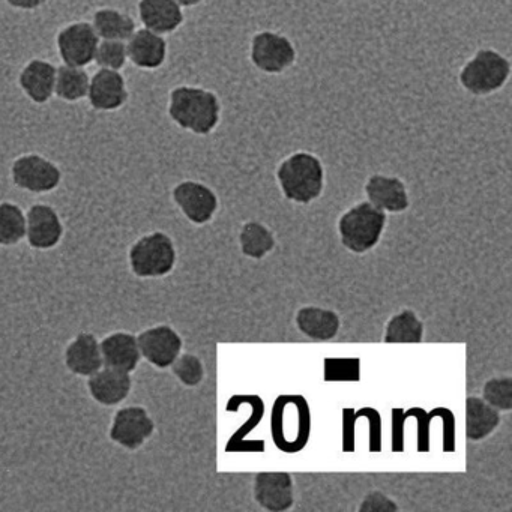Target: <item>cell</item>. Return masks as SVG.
<instances>
[{
  "instance_id": "6da1fadb",
  "label": "cell",
  "mask_w": 512,
  "mask_h": 512,
  "mask_svg": "<svg viewBox=\"0 0 512 512\" xmlns=\"http://www.w3.org/2000/svg\"><path fill=\"white\" fill-rule=\"evenodd\" d=\"M223 106L215 92L202 86L179 85L169 92L167 116L170 121L194 136L214 133L221 122Z\"/></svg>"
},
{
  "instance_id": "7a4b0ae2",
  "label": "cell",
  "mask_w": 512,
  "mask_h": 512,
  "mask_svg": "<svg viewBox=\"0 0 512 512\" xmlns=\"http://www.w3.org/2000/svg\"><path fill=\"white\" fill-rule=\"evenodd\" d=\"M278 187L289 202L310 205L325 190V167L317 155L307 151L290 154L275 172Z\"/></svg>"
},
{
  "instance_id": "3957f363",
  "label": "cell",
  "mask_w": 512,
  "mask_h": 512,
  "mask_svg": "<svg viewBox=\"0 0 512 512\" xmlns=\"http://www.w3.org/2000/svg\"><path fill=\"white\" fill-rule=\"evenodd\" d=\"M311 409L307 398L283 394L275 398L271 409V437L284 454H298L310 442Z\"/></svg>"
},
{
  "instance_id": "277c9868",
  "label": "cell",
  "mask_w": 512,
  "mask_h": 512,
  "mask_svg": "<svg viewBox=\"0 0 512 512\" xmlns=\"http://www.w3.org/2000/svg\"><path fill=\"white\" fill-rule=\"evenodd\" d=\"M127 262L131 274L139 280H160L175 271L178 250L169 233L154 230L130 245Z\"/></svg>"
},
{
  "instance_id": "5b68a950",
  "label": "cell",
  "mask_w": 512,
  "mask_h": 512,
  "mask_svg": "<svg viewBox=\"0 0 512 512\" xmlns=\"http://www.w3.org/2000/svg\"><path fill=\"white\" fill-rule=\"evenodd\" d=\"M388 223V214L368 200L347 209L338 220L341 244L353 254H365L376 248Z\"/></svg>"
},
{
  "instance_id": "8992f818",
  "label": "cell",
  "mask_w": 512,
  "mask_h": 512,
  "mask_svg": "<svg viewBox=\"0 0 512 512\" xmlns=\"http://www.w3.org/2000/svg\"><path fill=\"white\" fill-rule=\"evenodd\" d=\"M511 62L496 49H479L467 59L458 73L461 88L473 97L496 94L508 83Z\"/></svg>"
},
{
  "instance_id": "52a82bcc",
  "label": "cell",
  "mask_w": 512,
  "mask_h": 512,
  "mask_svg": "<svg viewBox=\"0 0 512 512\" xmlns=\"http://www.w3.org/2000/svg\"><path fill=\"white\" fill-rule=\"evenodd\" d=\"M10 178L17 190L34 196H44L61 187L64 173L55 161L37 152H29L13 161Z\"/></svg>"
},
{
  "instance_id": "ba28073f",
  "label": "cell",
  "mask_w": 512,
  "mask_h": 512,
  "mask_svg": "<svg viewBox=\"0 0 512 512\" xmlns=\"http://www.w3.org/2000/svg\"><path fill=\"white\" fill-rule=\"evenodd\" d=\"M157 424L140 404L118 406L109 425V440L128 452H137L154 437Z\"/></svg>"
},
{
  "instance_id": "9c48e42d",
  "label": "cell",
  "mask_w": 512,
  "mask_h": 512,
  "mask_svg": "<svg viewBox=\"0 0 512 512\" xmlns=\"http://www.w3.org/2000/svg\"><path fill=\"white\" fill-rule=\"evenodd\" d=\"M298 59L295 44L287 35L275 31H260L251 37L250 62L266 76H280Z\"/></svg>"
},
{
  "instance_id": "30bf717a",
  "label": "cell",
  "mask_w": 512,
  "mask_h": 512,
  "mask_svg": "<svg viewBox=\"0 0 512 512\" xmlns=\"http://www.w3.org/2000/svg\"><path fill=\"white\" fill-rule=\"evenodd\" d=\"M172 200L181 214L194 226H205L220 208V200L209 185L185 179L172 188Z\"/></svg>"
},
{
  "instance_id": "8fae6325",
  "label": "cell",
  "mask_w": 512,
  "mask_h": 512,
  "mask_svg": "<svg viewBox=\"0 0 512 512\" xmlns=\"http://www.w3.org/2000/svg\"><path fill=\"white\" fill-rule=\"evenodd\" d=\"M142 361L157 370H167L184 349L181 334L167 323L149 326L137 334Z\"/></svg>"
},
{
  "instance_id": "7c38bea8",
  "label": "cell",
  "mask_w": 512,
  "mask_h": 512,
  "mask_svg": "<svg viewBox=\"0 0 512 512\" xmlns=\"http://www.w3.org/2000/svg\"><path fill=\"white\" fill-rule=\"evenodd\" d=\"M100 37L89 22L65 25L56 35L59 59L70 67L86 68L94 62Z\"/></svg>"
},
{
  "instance_id": "4fadbf2b",
  "label": "cell",
  "mask_w": 512,
  "mask_h": 512,
  "mask_svg": "<svg viewBox=\"0 0 512 512\" xmlns=\"http://www.w3.org/2000/svg\"><path fill=\"white\" fill-rule=\"evenodd\" d=\"M64 235V221L55 206L49 203H34L29 206L26 211L25 241L32 250H55L61 245Z\"/></svg>"
},
{
  "instance_id": "5bb4252c",
  "label": "cell",
  "mask_w": 512,
  "mask_h": 512,
  "mask_svg": "<svg viewBox=\"0 0 512 512\" xmlns=\"http://www.w3.org/2000/svg\"><path fill=\"white\" fill-rule=\"evenodd\" d=\"M133 388V374L106 365L86 377L89 397L101 407L121 406L130 398Z\"/></svg>"
},
{
  "instance_id": "9a60e30c",
  "label": "cell",
  "mask_w": 512,
  "mask_h": 512,
  "mask_svg": "<svg viewBox=\"0 0 512 512\" xmlns=\"http://www.w3.org/2000/svg\"><path fill=\"white\" fill-rule=\"evenodd\" d=\"M253 496L265 511H289L295 505L293 476L289 472H259L254 476Z\"/></svg>"
},
{
  "instance_id": "2e32d148",
  "label": "cell",
  "mask_w": 512,
  "mask_h": 512,
  "mask_svg": "<svg viewBox=\"0 0 512 512\" xmlns=\"http://www.w3.org/2000/svg\"><path fill=\"white\" fill-rule=\"evenodd\" d=\"M86 98L95 112H118L130 100L127 80L122 76L121 71L100 68L91 77Z\"/></svg>"
},
{
  "instance_id": "e0dca14e",
  "label": "cell",
  "mask_w": 512,
  "mask_h": 512,
  "mask_svg": "<svg viewBox=\"0 0 512 512\" xmlns=\"http://www.w3.org/2000/svg\"><path fill=\"white\" fill-rule=\"evenodd\" d=\"M364 193L371 205L386 214H401L410 206L409 191L398 176L374 173L365 182Z\"/></svg>"
},
{
  "instance_id": "ac0fdd59",
  "label": "cell",
  "mask_w": 512,
  "mask_h": 512,
  "mask_svg": "<svg viewBox=\"0 0 512 512\" xmlns=\"http://www.w3.org/2000/svg\"><path fill=\"white\" fill-rule=\"evenodd\" d=\"M64 365L76 377L92 376L104 367L100 338L91 331H80L64 349Z\"/></svg>"
},
{
  "instance_id": "d6986e66",
  "label": "cell",
  "mask_w": 512,
  "mask_h": 512,
  "mask_svg": "<svg viewBox=\"0 0 512 512\" xmlns=\"http://www.w3.org/2000/svg\"><path fill=\"white\" fill-rule=\"evenodd\" d=\"M128 62L143 71H157L166 64L169 44L163 35L149 29H136L127 41Z\"/></svg>"
},
{
  "instance_id": "ffe728a7",
  "label": "cell",
  "mask_w": 512,
  "mask_h": 512,
  "mask_svg": "<svg viewBox=\"0 0 512 512\" xmlns=\"http://www.w3.org/2000/svg\"><path fill=\"white\" fill-rule=\"evenodd\" d=\"M58 67L47 59H31L19 74V86L25 97L37 106H44L55 97Z\"/></svg>"
},
{
  "instance_id": "44dd1931",
  "label": "cell",
  "mask_w": 512,
  "mask_h": 512,
  "mask_svg": "<svg viewBox=\"0 0 512 512\" xmlns=\"http://www.w3.org/2000/svg\"><path fill=\"white\" fill-rule=\"evenodd\" d=\"M137 14L143 28L163 37L175 34L185 22L184 8L176 0H139Z\"/></svg>"
},
{
  "instance_id": "7402d4cb",
  "label": "cell",
  "mask_w": 512,
  "mask_h": 512,
  "mask_svg": "<svg viewBox=\"0 0 512 512\" xmlns=\"http://www.w3.org/2000/svg\"><path fill=\"white\" fill-rule=\"evenodd\" d=\"M101 355L106 367L133 374L142 362L137 335L125 329L109 332L100 340Z\"/></svg>"
},
{
  "instance_id": "603a6c76",
  "label": "cell",
  "mask_w": 512,
  "mask_h": 512,
  "mask_svg": "<svg viewBox=\"0 0 512 512\" xmlns=\"http://www.w3.org/2000/svg\"><path fill=\"white\" fill-rule=\"evenodd\" d=\"M295 325L305 337L314 341H329L337 337L341 328V319L334 310L307 305L299 308L295 316Z\"/></svg>"
},
{
  "instance_id": "cb8c5ba5",
  "label": "cell",
  "mask_w": 512,
  "mask_h": 512,
  "mask_svg": "<svg viewBox=\"0 0 512 512\" xmlns=\"http://www.w3.org/2000/svg\"><path fill=\"white\" fill-rule=\"evenodd\" d=\"M500 412L485 403L481 397L466 398V436L472 442H481L499 427Z\"/></svg>"
},
{
  "instance_id": "d4e9b609",
  "label": "cell",
  "mask_w": 512,
  "mask_h": 512,
  "mask_svg": "<svg viewBox=\"0 0 512 512\" xmlns=\"http://www.w3.org/2000/svg\"><path fill=\"white\" fill-rule=\"evenodd\" d=\"M92 28L100 40L124 41L127 43L137 26L133 17L118 8H98L92 16Z\"/></svg>"
},
{
  "instance_id": "484cf974",
  "label": "cell",
  "mask_w": 512,
  "mask_h": 512,
  "mask_svg": "<svg viewBox=\"0 0 512 512\" xmlns=\"http://www.w3.org/2000/svg\"><path fill=\"white\" fill-rule=\"evenodd\" d=\"M424 340V323L415 311L404 308L394 314L385 326L383 341L386 344H419Z\"/></svg>"
},
{
  "instance_id": "4316f807",
  "label": "cell",
  "mask_w": 512,
  "mask_h": 512,
  "mask_svg": "<svg viewBox=\"0 0 512 512\" xmlns=\"http://www.w3.org/2000/svg\"><path fill=\"white\" fill-rule=\"evenodd\" d=\"M241 253L248 259L262 260L275 248V236L272 230L260 221H247L239 232Z\"/></svg>"
},
{
  "instance_id": "83f0119b",
  "label": "cell",
  "mask_w": 512,
  "mask_h": 512,
  "mask_svg": "<svg viewBox=\"0 0 512 512\" xmlns=\"http://www.w3.org/2000/svg\"><path fill=\"white\" fill-rule=\"evenodd\" d=\"M91 77L85 68L62 65L56 73L55 95L65 103L76 104L88 95Z\"/></svg>"
},
{
  "instance_id": "f1b7e54d",
  "label": "cell",
  "mask_w": 512,
  "mask_h": 512,
  "mask_svg": "<svg viewBox=\"0 0 512 512\" xmlns=\"http://www.w3.org/2000/svg\"><path fill=\"white\" fill-rule=\"evenodd\" d=\"M26 212L17 203L0 202V247H17L25 241Z\"/></svg>"
},
{
  "instance_id": "f546056e",
  "label": "cell",
  "mask_w": 512,
  "mask_h": 512,
  "mask_svg": "<svg viewBox=\"0 0 512 512\" xmlns=\"http://www.w3.org/2000/svg\"><path fill=\"white\" fill-rule=\"evenodd\" d=\"M265 415V401L259 395H251V416L247 422L241 425L230 437L226 445V452H263L265 442L263 440H250L245 442V437L257 427Z\"/></svg>"
},
{
  "instance_id": "4dcf8cb0",
  "label": "cell",
  "mask_w": 512,
  "mask_h": 512,
  "mask_svg": "<svg viewBox=\"0 0 512 512\" xmlns=\"http://www.w3.org/2000/svg\"><path fill=\"white\" fill-rule=\"evenodd\" d=\"M170 371L185 388H197L205 380V365L193 353H181L170 365Z\"/></svg>"
},
{
  "instance_id": "1f68e13d",
  "label": "cell",
  "mask_w": 512,
  "mask_h": 512,
  "mask_svg": "<svg viewBox=\"0 0 512 512\" xmlns=\"http://www.w3.org/2000/svg\"><path fill=\"white\" fill-rule=\"evenodd\" d=\"M482 400L500 413L512 410V377L496 376L482 386Z\"/></svg>"
},
{
  "instance_id": "d6a6232c",
  "label": "cell",
  "mask_w": 512,
  "mask_h": 512,
  "mask_svg": "<svg viewBox=\"0 0 512 512\" xmlns=\"http://www.w3.org/2000/svg\"><path fill=\"white\" fill-rule=\"evenodd\" d=\"M323 379L325 382H359L361 380V359L325 358Z\"/></svg>"
},
{
  "instance_id": "836d02e7",
  "label": "cell",
  "mask_w": 512,
  "mask_h": 512,
  "mask_svg": "<svg viewBox=\"0 0 512 512\" xmlns=\"http://www.w3.org/2000/svg\"><path fill=\"white\" fill-rule=\"evenodd\" d=\"M94 62L101 70H124L128 64L127 44L124 41L100 40Z\"/></svg>"
},
{
  "instance_id": "e575fe53",
  "label": "cell",
  "mask_w": 512,
  "mask_h": 512,
  "mask_svg": "<svg viewBox=\"0 0 512 512\" xmlns=\"http://www.w3.org/2000/svg\"><path fill=\"white\" fill-rule=\"evenodd\" d=\"M356 418L368 421V449L370 452L382 451V416L373 407H361L356 410Z\"/></svg>"
},
{
  "instance_id": "d590c367",
  "label": "cell",
  "mask_w": 512,
  "mask_h": 512,
  "mask_svg": "<svg viewBox=\"0 0 512 512\" xmlns=\"http://www.w3.org/2000/svg\"><path fill=\"white\" fill-rule=\"evenodd\" d=\"M404 416H406V419H416V424H418V428H416V437H418L416 448H418V451H430V427L433 419L430 418L427 410L422 409V407H410L409 410L404 412Z\"/></svg>"
},
{
  "instance_id": "8d00e7d4",
  "label": "cell",
  "mask_w": 512,
  "mask_h": 512,
  "mask_svg": "<svg viewBox=\"0 0 512 512\" xmlns=\"http://www.w3.org/2000/svg\"><path fill=\"white\" fill-rule=\"evenodd\" d=\"M431 419L439 418L443 424V451L454 452L455 442H457V436H455V415L452 410L446 409V407H436V409L428 412Z\"/></svg>"
},
{
  "instance_id": "74e56055",
  "label": "cell",
  "mask_w": 512,
  "mask_h": 512,
  "mask_svg": "<svg viewBox=\"0 0 512 512\" xmlns=\"http://www.w3.org/2000/svg\"><path fill=\"white\" fill-rule=\"evenodd\" d=\"M400 506L397 505L392 497L383 491L374 490L365 494L364 499L361 500V505L358 506V512H398Z\"/></svg>"
},
{
  "instance_id": "f35d334b",
  "label": "cell",
  "mask_w": 512,
  "mask_h": 512,
  "mask_svg": "<svg viewBox=\"0 0 512 512\" xmlns=\"http://www.w3.org/2000/svg\"><path fill=\"white\" fill-rule=\"evenodd\" d=\"M356 410L346 407L341 412V448L343 452H355L356 449Z\"/></svg>"
},
{
  "instance_id": "ab89813d",
  "label": "cell",
  "mask_w": 512,
  "mask_h": 512,
  "mask_svg": "<svg viewBox=\"0 0 512 512\" xmlns=\"http://www.w3.org/2000/svg\"><path fill=\"white\" fill-rule=\"evenodd\" d=\"M404 409L394 407L391 410V448L392 452L404 451V424H406Z\"/></svg>"
},
{
  "instance_id": "60d3db41",
  "label": "cell",
  "mask_w": 512,
  "mask_h": 512,
  "mask_svg": "<svg viewBox=\"0 0 512 512\" xmlns=\"http://www.w3.org/2000/svg\"><path fill=\"white\" fill-rule=\"evenodd\" d=\"M47 2H49V0H5V4H7L8 7L17 11H26V13L41 10L44 5H47Z\"/></svg>"
},
{
  "instance_id": "b9f144b4",
  "label": "cell",
  "mask_w": 512,
  "mask_h": 512,
  "mask_svg": "<svg viewBox=\"0 0 512 512\" xmlns=\"http://www.w3.org/2000/svg\"><path fill=\"white\" fill-rule=\"evenodd\" d=\"M182 8H196L203 4L205 0H176Z\"/></svg>"
}]
</instances>
